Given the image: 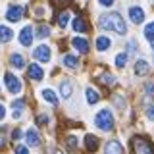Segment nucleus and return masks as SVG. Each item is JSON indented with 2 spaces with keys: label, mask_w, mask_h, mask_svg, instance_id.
<instances>
[{
  "label": "nucleus",
  "mask_w": 154,
  "mask_h": 154,
  "mask_svg": "<svg viewBox=\"0 0 154 154\" xmlns=\"http://www.w3.org/2000/svg\"><path fill=\"white\" fill-rule=\"evenodd\" d=\"M100 27L106 29V31H114V33H118V35H125V33H127V25H125L123 17L119 16L118 12L100 16Z\"/></svg>",
  "instance_id": "nucleus-1"
},
{
  "label": "nucleus",
  "mask_w": 154,
  "mask_h": 154,
  "mask_svg": "<svg viewBox=\"0 0 154 154\" xmlns=\"http://www.w3.org/2000/svg\"><path fill=\"white\" fill-rule=\"evenodd\" d=\"M94 125L98 129H102V131H110V129L114 127V116L110 112L108 108H102L98 114L94 116Z\"/></svg>",
  "instance_id": "nucleus-2"
},
{
  "label": "nucleus",
  "mask_w": 154,
  "mask_h": 154,
  "mask_svg": "<svg viewBox=\"0 0 154 154\" xmlns=\"http://www.w3.org/2000/svg\"><path fill=\"white\" fill-rule=\"evenodd\" d=\"M4 83H6V89L12 94H19V93H21V81H19L14 73H4Z\"/></svg>",
  "instance_id": "nucleus-3"
},
{
  "label": "nucleus",
  "mask_w": 154,
  "mask_h": 154,
  "mask_svg": "<svg viewBox=\"0 0 154 154\" xmlns=\"http://www.w3.org/2000/svg\"><path fill=\"white\" fill-rule=\"evenodd\" d=\"M50 56H52L50 46H46V45H41V46H37L35 50H33V58L38 60V62H42V64L50 62Z\"/></svg>",
  "instance_id": "nucleus-4"
},
{
  "label": "nucleus",
  "mask_w": 154,
  "mask_h": 154,
  "mask_svg": "<svg viewBox=\"0 0 154 154\" xmlns=\"http://www.w3.org/2000/svg\"><path fill=\"white\" fill-rule=\"evenodd\" d=\"M133 144H135V152H137V154H154L152 146H150L146 141H144V139H141V137L135 139Z\"/></svg>",
  "instance_id": "nucleus-5"
},
{
  "label": "nucleus",
  "mask_w": 154,
  "mask_h": 154,
  "mask_svg": "<svg viewBox=\"0 0 154 154\" xmlns=\"http://www.w3.org/2000/svg\"><path fill=\"white\" fill-rule=\"evenodd\" d=\"M129 19H131L133 23H143L144 21V10L139 8V6H131L129 8Z\"/></svg>",
  "instance_id": "nucleus-6"
},
{
  "label": "nucleus",
  "mask_w": 154,
  "mask_h": 154,
  "mask_svg": "<svg viewBox=\"0 0 154 154\" xmlns=\"http://www.w3.org/2000/svg\"><path fill=\"white\" fill-rule=\"evenodd\" d=\"M19 42H21L23 46H31V42H33V29H31V25H25L21 29V33H19Z\"/></svg>",
  "instance_id": "nucleus-7"
},
{
  "label": "nucleus",
  "mask_w": 154,
  "mask_h": 154,
  "mask_svg": "<svg viewBox=\"0 0 154 154\" xmlns=\"http://www.w3.org/2000/svg\"><path fill=\"white\" fill-rule=\"evenodd\" d=\"M23 16V8L21 6H10L6 10V19L8 21H19Z\"/></svg>",
  "instance_id": "nucleus-8"
},
{
  "label": "nucleus",
  "mask_w": 154,
  "mask_h": 154,
  "mask_svg": "<svg viewBox=\"0 0 154 154\" xmlns=\"http://www.w3.org/2000/svg\"><path fill=\"white\" fill-rule=\"evenodd\" d=\"M27 73H29V77H31L33 81H41L42 77H45V71H42V67L38 64H31L27 67Z\"/></svg>",
  "instance_id": "nucleus-9"
},
{
  "label": "nucleus",
  "mask_w": 154,
  "mask_h": 154,
  "mask_svg": "<svg viewBox=\"0 0 154 154\" xmlns=\"http://www.w3.org/2000/svg\"><path fill=\"white\" fill-rule=\"evenodd\" d=\"M104 154H123V146L119 141H108L104 148Z\"/></svg>",
  "instance_id": "nucleus-10"
},
{
  "label": "nucleus",
  "mask_w": 154,
  "mask_h": 154,
  "mask_svg": "<svg viewBox=\"0 0 154 154\" xmlns=\"http://www.w3.org/2000/svg\"><path fill=\"white\" fill-rule=\"evenodd\" d=\"M71 45L77 52H81V54H87L89 52V42H87V38H81V37H75L73 41H71Z\"/></svg>",
  "instance_id": "nucleus-11"
},
{
  "label": "nucleus",
  "mask_w": 154,
  "mask_h": 154,
  "mask_svg": "<svg viewBox=\"0 0 154 154\" xmlns=\"http://www.w3.org/2000/svg\"><path fill=\"white\" fill-rule=\"evenodd\" d=\"M148 71H150V66H148L146 60H137L135 62V73L137 75H148Z\"/></svg>",
  "instance_id": "nucleus-12"
},
{
  "label": "nucleus",
  "mask_w": 154,
  "mask_h": 154,
  "mask_svg": "<svg viewBox=\"0 0 154 154\" xmlns=\"http://www.w3.org/2000/svg\"><path fill=\"white\" fill-rule=\"evenodd\" d=\"M25 139H27L29 146H38V144H41V137H38V133L35 131V129H29V131L25 133Z\"/></svg>",
  "instance_id": "nucleus-13"
},
{
  "label": "nucleus",
  "mask_w": 154,
  "mask_h": 154,
  "mask_svg": "<svg viewBox=\"0 0 154 154\" xmlns=\"http://www.w3.org/2000/svg\"><path fill=\"white\" fill-rule=\"evenodd\" d=\"M71 93H73V85H71V81H62V85H60V94L64 96V98H69Z\"/></svg>",
  "instance_id": "nucleus-14"
},
{
  "label": "nucleus",
  "mask_w": 154,
  "mask_h": 154,
  "mask_svg": "<svg viewBox=\"0 0 154 154\" xmlns=\"http://www.w3.org/2000/svg\"><path fill=\"white\" fill-rule=\"evenodd\" d=\"M112 46V41H110L108 37H98L96 38V50H100V52H104V50H108V48Z\"/></svg>",
  "instance_id": "nucleus-15"
},
{
  "label": "nucleus",
  "mask_w": 154,
  "mask_h": 154,
  "mask_svg": "<svg viewBox=\"0 0 154 154\" xmlns=\"http://www.w3.org/2000/svg\"><path fill=\"white\" fill-rule=\"evenodd\" d=\"M42 98H45L48 104H52V106L58 104V96L54 94V91H52V89H42Z\"/></svg>",
  "instance_id": "nucleus-16"
},
{
  "label": "nucleus",
  "mask_w": 154,
  "mask_h": 154,
  "mask_svg": "<svg viewBox=\"0 0 154 154\" xmlns=\"http://www.w3.org/2000/svg\"><path fill=\"white\" fill-rule=\"evenodd\" d=\"M85 146H87V150L94 152L96 148H98V139H96L94 135H87L85 137Z\"/></svg>",
  "instance_id": "nucleus-17"
},
{
  "label": "nucleus",
  "mask_w": 154,
  "mask_h": 154,
  "mask_svg": "<svg viewBox=\"0 0 154 154\" xmlns=\"http://www.w3.org/2000/svg\"><path fill=\"white\" fill-rule=\"evenodd\" d=\"M12 37H14L12 29L6 27V25H0V42H10V41H12Z\"/></svg>",
  "instance_id": "nucleus-18"
},
{
  "label": "nucleus",
  "mask_w": 154,
  "mask_h": 154,
  "mask_svg": "<svg viewBox=\"0 0 154 154\" xmlns=\"http://www.w3.org/2000/svg\"><path fill=\"white\" fill-rule=\"evenodd\" d=\"M10 64L14 67H17V69H21V67H25V58L21 54H12L10 56Z\"/></svg>",
  "instance_id": "nucleus-19"
},
{
  "label": "nucleus",
  "mask_w": 154,
  "mask_h": 154,
  "mask_svg": "<svg viewBox=\"0 0 154 154\" xmlns=\"http://www.w3.org/2000/svg\"><path fill=\"white\" fill-rule=\"evenodd\" d=\"M62 62H64V66H66V67H71V69L79 66V60H77V58H75L73 54H66V56H64V60H62Z\"/></svg>",
  "instance_id": "nucleus-20"
},
{
  "label": "nucleus",
  "mask_w": 154,
  "mask_h": 154,
  "mask_svg": "<svg viewBox=\"0 0 154 154\" xmlns=\"http://www.w3.org/2000/svg\"><path fill=\"white\" fill-rule=\"evenodd\" d=\"M98 100H100V94L96 93L94 89H91V87H89V89H87V102H89V104H96Z\"/></svg>",
  "instance_id": "nucleus-21"
},
{
  "label": "nucleus",
  "mask_w": 154,
  "mask_h": 154,
  "mask_svg": "<svg viewBox=\"0 0 154 154\" xmlns=\"http://www.w3.org/2000/svg\"><path fill=\"white\" fill-rule=\"evenodd\" d=\"M73 29H75L77 33H85V31H87L85 19H83V17H75V19H73Z\"/></svg>",
  "instance_id": "nucleus-22"
},
{
  "label": "nucleus",
  "mask_w": 154,
  "mask_h": 154,
  "mask_svg": "<svg viewBox=\"0 0 154 154\" xmlns=\"http://www.w3.org/2000/svg\"><path fill=\"white\" fill-rule=\"evenodd\" d=\"M48 35H50V27H48V25H38L37 27V37L38 38H45Z\"/></svg>",
  "instance_id": "nucleus-23"
},
{
  "label": "nucleus",
  "mask_w": 154,
  "mask_h": 154,
  "mask_svg": "<svg viewBox=\"0 0 154 154\" xmlns=\"http://www.w3.org/2000/svg\"><path fill=\"white\" fill-rule=\"evenodd\" d=\"M144 37H146L150 42H154V21L148 23V25L144 27Z\"/></svg>",
  "instance_id": "nucleus-24"
},
{
  "label": "nucleus",
  "mask_w": 154,
  "mask_h": 154,
  "mask_svg": "<svg viewBox=\"0 0 154 154\" xmlns=\"http://www.w3.org/2000/svg\"><path fill=\"white\" fill-rule=\"evenodd\" d=\"M125 64H127V54H125V52L116 56V66L118 67H125Z\"/></svg>",
  "instance_id": "nucleus-25"
},
{
  "label": "nucleus",
  "mask_w": 154,
  "mask_h": 154,
  "mask_svg": "<svg viewBox=\"0 0 154 154\" xmlns=\"http://www.w3.org/2000/svg\"><path fill=\"white\" fill-rule=\"evenodd\" d=\"M67 21H69V14H67V12H62L60 17H58V25H60V27H66Z\"/></svg>",
  "instance_id": "nucleus-26"
},
{
  "label": "nucleus",
  "mask_w": 154,
  "mask_h": 154,
  "mask_svg": "<svg viewBox=\"0 0 154 154\" xmlns=\"http://www.w3.org/2000/svg\"><path fill=\"white\" fill-rule=\"evenodd\" d=\"M100 81H102V83H106V85H114V83H116V77L110 75V73H104L102 77H100Z\"/></svg>",
  "instance_id": "nucleus-27"
},
{
  "label": "nucleus",
  "mask_w": 154,
  "mask_h": 154,
  "mask_svg": "<svg viewBox=\"0 0 154 154\" xmlns=\"http://www.w3.org/2000/svg\"><path fill=\"white\" fill-rule=\"evenodd\" d=\"M37 123H38V125H46V123H48V116H45V114L38 116V118H37Z\"/></svg>",
  "instance_id": "nucleus-28"
},
{
  "label": "nucleus",
  "mask_w": 154,
  "mask_h": 154,
  "mask_svg": "<svg viewBox=\"0 0 154 154\" xmlns=\"http://www.w3.org/2000/svg\"><path fill=\"white\" fill-rule=\"evenodd\" d=\"M21 137H23L21 129H14V133H12V139H14V141H17V139H21Z\"/></svg>",
  "instance_id": "nucleus-29"
},
{
  "label": "nucleus",
  "mask_w": 154,
  "mask_h": 154,
  "mask_svg": "<svg viewBox=\"0 0 154 154\" xmlns=\"http://www.w3.org/2000/svg\"><path fill=\"white\" fill-rule=\"evenodd\" d=\"M146 118L154 122V106H148V108H146Z\"/></svg>",
  "instance_id": "nucleus-30"
},
{
  "label": "nucleus",
  "mask_w": 154,
  "mask_h": 154,
  "mask_svg": "<svg viewBox=\"0 0 154 154\" xmlns=\"http://www.w3.org/2000/svg\"><path fill=\"white\" fill-rule=\"evenodd\" d=\"M16 154H29V150L25 146H21V144H17V146H16Z\"/></svg>",
  "instance_id": "nucleus-31"
},
{
  "label": "nucleus",
  "mask_w": 154,
  "mask_h": 154,
  "mask_svg": "<svg viewBox=\"0 0 154 154\" xmlns=\"http://www.w3.org/2000/svg\"><path fill=\"white\" fill-rule=\"evenodd\" d=\"M114 2H116V0H98V4H100V6H106V8H108V6H112Z\"/></svg>",
  "instance_id": "nucleus-32"
},
{
  "label": "nucleus",
  "mask_w": 154,
  "mask_h": 154,
  "mask_svg": "<svg viewBox=\"0 0 154 154\" xmlns=\"http://www.w3.org/2000/svg\"><path fill=\"white\" fill-rule=\"evenodd\" d=\"M146 94H148V96H152V94H154V85H152V83H148V85H146Z\"/></svg>",
  "instance_id": "nucleus-33"
},
{
  "label": "nucleus",
  "mask_w": 154,
  "mask_h": 154,
  "mask_svg": "<svg viewBox=\"0 0 154 154\" xmlns=\"http://www.w3.org/2000/svg\"><path fill=\"white\" fill-rule=\"evenodd\" d=\"M23 104H25V102H23V100H14V108H23Z\"/></svg>",
  "instance_id": "nucleus-34"
},
{
  "label": "nucleus",
  "mask_w": 154,
  "mask_h": 154,
  "mask_svg": "<svg viewBox=\"0 0 154 154\" xmlns=\"http://www.w3.org/2000/svg\"><path fill=\"white\" fill-rule=\"evenodd\" d=\"M67 144H69V146L73 148L75 144H77V141H75V137H69V139H67Z\"/></svg>",
  "instance_id": "nucleus-35"
},
{
  "label": "nucleus",
  "mask_w": 154,
  "mask_h": 154,
  "mask_svg": "<svg viewBox=\"0 0 154 154\" xmlns=\"http://www.w3.org/2000/svg\"><path fill=\"white\" fill-rule=\"evenodd\" d=\"M4 116H6V108H4V104H0V119H4Z\"/></svg>",
  "instance_id": "nucleus-36"
},
{
  "label": "nucleus",
  "mask_w": 154,
  "mask_h": 154,
  "mask_svg": "<svg viewBox=\"0 0 154 154\" xmlns=\"http://www.w3.org/2000/svg\"><path fill=\"white\" fill-rule=\"evenodd\" d=\"M152 54H154V42H152Z\"/></svg>",
  "instance_id": "nucleus-37"
},
{
  "label": "nucleus",
  "mask_w": 154,
  "mask_h": 154,
  "mask_svg": "<svg viewBox=\"0 0 154 154\" xmlns=\"http://www.w3.org/2000/svg\"><path fill=\"white\" fill-rule=\"evenodd\" d=\"M56 154H64V152H60V150H58V152H56Z\"/></svg>",
  "instance_id": "nucleus-38"
}]
</instances>
